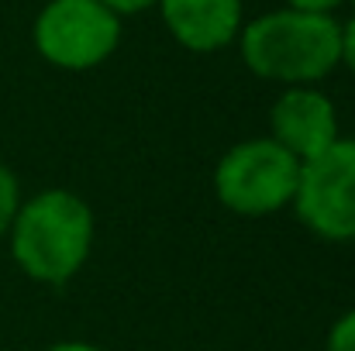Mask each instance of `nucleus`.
I'll return each mask as SVG.
<instances>
[{
    "label": "nucleus",
    "instance_id": "f257e3e1",
    "mask_svg": "<svg viewBox=\"0 0 355 351\" xmlns=\"http://www.w3.org/2000/svg\"><path fill=\"white\" fill-rule=\"evenodd\" d=\"M342 24L331 14L283 7L238 31L245 66L269 83L314 87L338 66Z\"/></svg>",
    "mask_w": 355,
    "mask_h": 351
},
{
    "label": "nucleus",
    "instance_id": "f03ea898",
    "mask_svg": "<svg viewBox=\"0 0 355 351\" xmlns=\"http://www.w3.org/2000/svg\"><path fill=\"white\" fill-rule=\"evenodd\" d=\"M94 210L69 190H45L17 207L10 224V255L17 269L45 286L69 282L90 258Z\"/></svg>",
    "mask_w": 355,
    "mask_h": 351
},
{
    "label": "nucleus",
    "instance_id": "7ed1b4c3",
    "mask_svg": "<svg viewBox=\"0 0 355 351\" xmlns=\"http://www.w3.org/2000/svg\"><path fill=\"white\" fill-rule=\"evenodd\" d=\"M300 162L272 138H248L228 148L214 169V193L238 217H269L293 204Z\"/></svg>",
    "mask_w": 355,
    "mask_h": 351
},
{
    "label": "nucleus",
    "instance_id": "20e7f679",
    "mask_svg": "<svg viewBox=\"0 0 355 351\" xmlns=\"http://www.w3.org/2000/svg\"><path fill=\"white\" fill-rule=\"evenodd\" d=\"M35 48L55 69L83 73L114 55L121 17L101 0H49L35 17Z\"/></svg>",
    "mask_w": 355,
    "mask_h": 351
},
{
    "label": "nucleus",
    "instance_id": "39448f33",
    "mask_svg": "<svg viewBox=\"0 0 355 351\" xmlns=\"http://www.w3.org/2000/svg\"><path fill=\"white\" fill-rule=\"evenodd\" d=\"M293 210L324 241H355V138H338L300 162Z\"/></svg>",
    "mask_w": 355,
    "mask_h": 351
},
{
    "label": "nucleus",
    "instance_id": "423d86ee",
    "mask_svg": "<svg viewBox=\"0 0 355 351\" xmlns=\"http://www.w3.org/2000/svg\"><path fill=\"white\" fill-rule=\"evenodd\" d=\"M269 127L272 141L283 145L297 162L321 155L342 138L335 104L314 87H286L269 111Z\"/></svg>",
    "mask_w": 355,
    "mask_h": 351
},
{
    "label": "nucleus",
    "instance_id": "0eeeda50",
    "mask_svg": "<svg viewBox=\"0 0 355 351\" xmlns=\"http://www.w3.org/2000/svg\"><path fill=\"white\" fill-rule=\"evenodd\" d=\"M169 35L190 52H221L241 31V0H159Z\"/></svg>",
    "mask_w": 355,
    "mask_h": 351
},
{
    "label": "nucleus",
    "instance_id": "6e6552de",
    "mask_svg": "<svg viewBox=\"0 0 355 351\" xmlns=\"http://www.w3.org/2000/svg\"><path fill=\"white\" fill-rule=\"evenodd\" d=\"M17 207H21V186H17V176L0 162V237L10 231Z\"/></svg>",
    "mask_w": 355,
    "mask_h": 351
},
{
    "label": "nucleus",
    "instance_id": "1a4fd4ad",
    "mask_svg": "<svg viewBox=\"0 0 355 351\" xmlns=\"http://www.w3.org/2000/svg\"><path fill=\"white\" fill-rule=\"evenodd\" d=\"M328 351H355V310L342 314L328 334Z\"/></svg>",
    "mask_w": 355,
    "mask_h": 351
},
{
    "label": "nucleus",
    "instance_id": "9d476101",
    "mask_svg": "<svg viewBox=\"0 0 355 351\" xmlns=\"http://www.w3.org/2000/svg\"><path fill=\"white\" fill-rule=\"evenodd\" d=\"M338 66H349L355 76V17L342 24V42H338Z\"/></svg>",
    "mask_w": 355,
    "mask_h": 351
},
{
    "label": "nucleus",
    "instance_id": "9b49d317",
    "mask_svg": "<svg viewBox=\"0 0 355 351\" xmlns=\"http://www.w3.org/2000/svg\"><path fill=\"white\" fill-rule=\"evenodd\" d=\"M107 10H114L118 17H131V14H141L148 7H155L159 0H101Z\"/></svg>",
    "mask_w": 355,
    "mask_h": 351
},
{
    "label": "nucleus",
    "instance_id": "f8f14e48",
    "mask_svg": "<svg viewBox=\"0 0 355 351\" xmlns=\"http://www.w3.org/2000/svg\"><path fill=\"white\" fill-rule=\"evenodd\" d=\"M290 7H297V10H318V14H331L338 3H345V0H286Z\"/></svg>",
    "mask_w": 355,
    "mask_h": 351
},
{
    "label": "nucleus",
    "instance_id": "ddd939ff",
    "mask_svg": "<svg viewBox=\"0 0 355 351\" xmlns=\"http://www.w3.org/2000/svg\"><path fill=\"white\" fill-rule=\"evenodd\" d=\"M42 351H104V348H97L90 341H59V345H49V348H42Z\"/></svg>",
    "mask_w": 355,
    "mask_h": 351
},
{
    "label": "nucleus",
    "instance_id": "4468645a",
    "mask_svg": "<svg viewBox=\"0 0 355 351\" xmlns=\"http://www.w3.org/2000/svg\"><path fill=\"white\" fill-rule=\"evenodd\" d=\"M352 7H355V0H352Z\"/></svg>",
    "mask_w": 355,
    "mask_h": 351
}]
</instances>
